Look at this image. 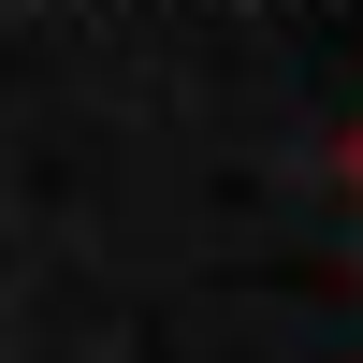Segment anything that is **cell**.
<instances>
[{
	"label": "cell",
	"instance_id": "1",
	"mask_svg": "<svg viewBox=\"0 0 363 363\" xmlns=\"http://www.w3.org/2000/svg\"><path fill=\"white\" fill-rule=\"evenodd\" d=\"M335 174H349V189H363V116H349V145H335Z\"/></svg>",
	"mask_w": 363,
	"mask_h": 363
}]
</instances>
